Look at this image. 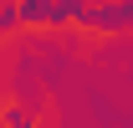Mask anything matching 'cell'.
<instances>
[{"mask_svg": "<svg viewBox=\"0 0 133 128\" xmlns=\"http://www.w3.org/2000/svg\"><path fill=\"white\" fill-rule=\"evenodd\" d=\"M16 16H21V10H0V31H10V26H16Z\"/></svg>", "mask_w": 133, "mask_h": 128, "instance_id": "2", "label": "cell"}, {"mask_svg": "<svg viewBox=\"0 0 133 128\" xmlns=\"http://www.w3.org/2000/svg\"><path fill=\"white\" fill-rule=\"evenodd\" d=\"M10 128H31V118H26L21 108H10Z\"/></svg>", "mask_w": 133, "mask_h": 128, "instance_id": "1", "label": "cell"}]
</instances>
